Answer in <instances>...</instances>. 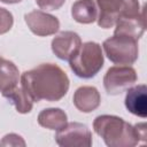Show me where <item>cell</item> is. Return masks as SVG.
<instances>
[{
    "mask_svg": "<svg viewBox=\"0 0 147 147\" xmlns=\"http://www.w3.org/2000/svg\"><path fill=\"white\" fill-rule=\"evenodd\" d=\"M20 80L33 102L60 101L68 93L70 85L65 71L54 63H41L26 70L21 75Z\"/></svg>",
    "mask_w": 147,
    "mask_h": 147,
    "instance_id": "obj_1",
    "label": "cell"
},
{
    "mask_svg": "<svg viewBox=\"0 0 147 147\" xmlns=\"http://www.w3.org/2000/svg\"><path fill=\"white\" fill-rule=\"evenodd\" d=\"M93 130L108 147H134L141 141L134 125L116 115L96 116Z\"/></svg>",
    "mask_w": 147,
    "mask_h": 147,
    "instance_id": "obj_2",
    "label": "cell"
},
{
    "mask_svg": "<svg viewBox=\"0 0 147 147\" xmlns=\"http://www.w3.org/2000/svg\"><path fill=\"white\" fill-rule=\"evenodd\" d=\"M68 62L70 69L77 77L83 79L93 78L102 69L105 63L102 48L95 41H86L80 45L77 53Z\"/></svg>",
    "mask_w": 147,
    "mask_h": 147,
    "instance_id": "obj_3",
    "label": "cell"
},
{
    "mask_svg": "<svg viewBox=\"0 0 147 147\" xmlns=\"http://www.w3.org/2000/svg\"><path fill=\"white\" fill-rule=\"evenodd\" d=\"M106 56L115 64L131 65L139 56L138 40L122 34H114L102 44Z\"/></svg>",
    "mask_w": 147,
    "mask_h": 147,
    "instance_id": "obj_4",
    "label": "cell"
},
{
    "mask_svg": "<svg viewBox=\"0 0 147 147\" xmlns=\"http://www.w3.org/2000/svg\"><path fill=\"white\" fill-rule=\"evenodd\" d=\"M98 11V25L102 29L115 26L117 20L125 14L140 13L138 0H95Z\"/></svg>",
    "mask_w": 147,
    "mask_h": 147,
    "instance_id": "obj_5",
    "label": "cell"
},
{
    "mask_svg": "<svg viewBox=\"0 0 147 147\" xmlns=\"http://www.w3.org/2000/svg\"><path fill=\"white\" fill-rule=\"evenodd\" d=\"M137 79V71L131 65H115L107 70L103 86L108 94L118 95L133 86Z\"/></svg>",
    "mask_w": 147,
    "mask_h": 147,
    "instance_id": "obj_6",
    "label": "cell"
},
{
    "mask_svg": "<svg viewBox=\"0 0 147 147\" xmlns=\"http://www.w3.org/2000/svg\"><path fill=\"white\" fill-rule=\"evenodd\" d=\"M55 141L61 147H91L93 142L90 129L78 122L67 123L62 129L57 130Z\"/></svg>",
    "mask_w": 147,
    "mask_h": 147,
    "instance_id": "obj_7",
    "label": "cell"
},
{
    "mask_svg": "<svg viewBox=\"0 0 147 147\" xmlns=\"http://www.w3.org/2000/svg\"><path fill=\"white\" fill-rule=\"evenodd\" d=\"M24 21L30 31L38 37L55 34L60 29V21L57 17L44 10H32L25 14Z\"/></svg>",
    "mask_w": 147,
    "mask_h": 147,
    "instance_id": "obj_8",
    "label": "cell"
},
{
    "mask_svg": "<svg viewBox=\"0 0 147 147\" xmlns=\"http://www.w3.org/2000/svg\"><path fill=\"white\" fill-rule=\"evenodd\" d=\"M82 44L78 33L74 31H62L53 38L51 47L56 57L62 61H69L77 53Z\"/></svg>",
    "mask_w": 147,
    "mask_h": 147,
    "instance_id": "obj_9",
    "label": "cell"
},
{
    "mask_svg": "<svg viewBox=\"0 0 147 147\" xmlns=\"http://www.w3.org/2000/svg\"><path fill=\"white\" fill-rule=\"evenodd\" d=\"M144 32H145V16L142 10L140 13L122 15L117 20L114 30V34L127 36L136 40L140 39Z\"/></svg>",
    "mask_w": 147,
    "mask_h": 147,
    "instance_id": "obj_10",
    "label": "cell"
},
{
    "mask_svg": "<svg viewBox=\"0 0 147 147\" xmlns=\"http://www.w3.org/2000/svg\"><path fill=\"white\" fill-rule=\"evenodd\" d=\"M125 108L132 114L141 118L147 117V88L146 85L140 84L131 86L126 90L124 99Z\"/></svg>",
    "mask_w": 147,
    "mask_h": 147,
    "instance_id": "obj_11",
    "label": "cell"
},
{
    "mask_svg": "<svg viewBox=\"0 0 147 147\" xmlns=\"http://www.w3.org/2000/svg\"><path fill=\"white\" fill-rule=\"evenodd\" d=\"M74 106L82 113H92L101 103V95L94 86H80L72 96Z\"/></svg>",
    "mask_w": 147,
    "mask_h": 147,
    "instance_id": "obj_12",
    "label": "cell"
},
{
    "mask_svg": "<svg viewBox=\"0 0 147 147\" xmlns=\"http://www.w3.org/2000/svg\"><path fill=\"white\" fill-rule=\"evenodd\" d=\"M72 18L80 24H91L98 18V7L94 0H77L71 6Z\"/></svg>",
    "mask_w": 147,
    "mask_h": 147,
    "instance_id": "obj_13",
    "label": "cell"
},
{
    "mask_svg": "<svg viewBox=\"0 0 147 147\" xmlns=\"http://www.w3.org/2000/svg\"><path fill=\"white\" fill-rule=\"evenodd\" d=\"M37 121L40 126L57 131L68 123V116L61 108H46L38 114Z\"/></svg>",
    "mask_w": 147,
    "mask_h": 147,
    "instance_id": "obj_14",
    "label": "cell"
},
{
    "mask_svg": "<svg viewBox=\"0 0 147 147\" xmlns=\"http://www.w3.org/2000/svg\"><path fill=\"white\" fill-rule=\"evenodd\" d=\"M20 71L14 62L0 56V93H5L17 86Z\"/></svg>",
    "mask_w": 147,
    "mask_h": 147,
    "instance_id": "obj_15",
    "label": "cell"
},
{
    "mask_svg": "<svg viewBox=\"0 0 147 147\" xmlns=\"http://www.w3.org/2000/svg\"><path fill=\"white\" fill-rule=\"evenodd\" d=\"M2 96L6 98L11 105H14L17 113L20 114H28L32 110L33 101L22 86H16L2 93Z\"/></svg>",
    "mask_w": 147,
    "mask_h": 147,
    "instance_id": "obj_16",
    "label": "cell"
},
{
    "mask_svg": "<svg viewBox=\"0 0 147 147\" xmlns=\"http://www.w3.org/2000/svg\"><path fill=\"white\" fill-rule=\"evenodd\" d=\"M14 17L13 14L3 7H0V34H5L13 28Z\"/></svg>",
    "mask_w": 147,
    "mask_h": 147,
    "instance_id": "obj_17",
    "label": "cell"
},
{
    "mask_svg": "<svg viewBox=\"0 0 147 147\" xmlns=\"http://www.w3.org/2000/svg\"><path fill=\"white\" fill-rule=\"evenodd\" d=\"M34 1H36L37 6H38L40 9L45 10V11L57 10V9H60V8L64 5V2H65V0H34Z\"/></svg>",
    "mask_w": 147,
    "mask_h": 147,
    "instance_id": "obj_18",
    "label": "cell"
},
{
    "mask_svg": "<svg viewBox=\"0 0 147 147\" xmlns=\"http://www.w3.org/2000/svg\"><path fill=\"white\" fill-rule=\"evenodd\" d=\"M1 146H25V141L23 138L16 133H9L6 134L2 140L0 141Z\"/></svg>",
    "mask_w": 147,
    "mask_h": 147,
    "instance_id": "obj_19",
    "label": "cell"
},
{
    "mask_svg": "<svg viewBox=\"0 0 147 147\" xmlns=\"http://www.w3.org/2000/svg\"><path fill=\"white\" fill-rule=\"evenodd\" d=\"M22 0H0V2H3L6 5H14V3H20Z\"/></svg>",
    "mask_w": 147,
    "mask_h": 147,
    "instance_id": "obj_20",
    "label": "cell"
}]
</instances>
